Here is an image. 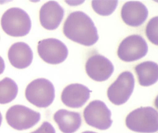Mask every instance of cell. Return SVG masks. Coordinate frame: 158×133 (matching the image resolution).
<instances>
[{
	"label": "cell",
	"instance_id": "8",
	"mask_svg": "<svg viewBox=\"0 0 158 133\" xmlns=\"http://www.w3.org/2000/svg\"><path fill=\"white\" fill-rule=\"evenodd\" d=\"M38 53L40 58L50 64H58L65 61L68 54L65 44L60 40L54 38L40 41Z\"/></svg>",
	"mask_w": 158,
	"mask_h": 133
},
{
	"label": "cell",
	"instance_id": "16",
	"mask_svg": "<svg viewBox=\"0 0 158 133\" xmlns=\"http://www.w3.org/2000/svg\"><path fill=\"white\" fill-rule=\"evenodd\" d=\"M139 83L143 87H148L157 82L158 79V66L151 61L143 62L135 67Z\"/></svg>",
	"mask_w": 158,
	"mask_h": 133
},
{
	"label": "cell",
	"instance_id": "9",
	"mask_svg": "<svg viewBox=\"0 0 158 133\" xmlns=\"http://www.w3.org/2000/svg\"><path fill=\"white\" fill-rule=\"evenodd\" d=\"M148 51V45L144 38L139 35H132L124 39L117 51L122 61L131 62L143 58Z\"/></svg>",
	"mask_w": 158,
	"mask_h": 133
},
{
	"label": "cell",
	"instance_id": "11",
	"mask_svg": "<svg viewBox=\"0 0 158 133\" xmlns=\"http://www.w3.org/2000/svg\"><path fill=\"white\" fill-rule=\"evenodd\" d=\"M91 92L87 87L82 84H70L64 89L61 99L63 103L67 107L79 108L88 100Z\"/></svg>",
	"mask_w": 158,
	"mask_h": 133
},
{
	"label": "cell",
	"instance_id": "4",
	"mask_svg": "<svg viewBox=\"0 0 158 133\" xmlns=\"http://www.w3.org/2000/svg\"><path fill=\"white\" fill-rule=\"evenodd\" d=\"M25 96L29 102L39 108H47L55 99V88L50 80L38 78L30 82L25 90Z\"/></svg>",
	"mask_w": 158,
	"mask_h": 133
},
{
	"label": "cell",
	"instance_id": "21",
	"mask_svg": "<svg viewBox=\"0 0 158 133\" xmlns=\"http://www.w3.org/2000/svg\"><path fill=\"white\" fill-rule=\"evenodd\" d=\"M5 68V62L3 58L0 56V75H1L4 72Z\"/></svg>",
	"mask_w": 158,
	"mask_h": 133
},
{
	"label": "cell",
	"instance_id": "15",
	"mask_svg": "<svg viewBox=\"0 0 158 133\" xmlns=\"http://www.w3.org/2000/svg\"><path fill=\"white\" fill-rule=\"evenodd\" d=\"M53 119L59 129L63 133H75L82 123V118L79 113L65 109H60L56 111L53 115Z\"/></svg>",
	"mask_w": 158,
	"mask_h": 133
},
{
	"label": "cell",
	"instance_id": "5",
	"mask_svg": "<svg viewBox=\"0 0 158 133\" xmlns=\"http://www.w3.org/2000/svg\"><path fill=\"white\" fill-rule=\"evenodd\" d=\"M40 113L20 104L12 106L6 114L8 124L19 131L32 128L40 121Z\"/></svg>",
	"mask_w": 158,
	"mask_h": 133
},
{
	"label": "cell",
	"instance_id": "3",
	"mask_svg": "<svg viewBox=\"0 0 158 133\" xmlns=\"http://www.w3.org/2000/svg\"><path fill=\"white\" fill-rule=\"evenodd\" d=\"M127 128L134 132L153 133L158 130V113L152 107H141L128 114L126 118Z\"/></svg>",
	"mask_w": 158,
	"mask_h": 133
},
{
	"label": "cell",
	"instance_id": "14",
	"mask_svg": "<svg viewBox=\"0 0 158 133\" xmlns=\"http://www.w3.org/2000/svg\"><path fill=\"white\" fill-rule=\"evenodd\" d=\"M8 58L13 66L18 69H24L33 62V51L25 42H15L9 49Z\"/></svg>",
	"mask_w": 158,
	"mask_h": 133
},
{
	"label": "cell",
	"instance_id": "22",
	"mask_svg": "<svg viewBox=\"0 0 158 133\" xmlns=\"http://www.w3.org/2000/svg\"><path fill=\"white\" fill-rule=\"evenodd\" d=\"M2 115L1 113L0 112V127L1 126L2 123Z\"/></svg>",
	"mask_w": 158,
	"mask_h": 133
},
{
	"label": "cell",
	"instance_id": "19",
	"mask_svg": "<svg viewBox=\"0 0 158 133\" xmlns=\"http://www.w3.org/2000/svg\"><path fill=\"white\" fill-rule=\"evenodd\" d=\"M158 16L152 18L147 25L146 33L148 39L152 43L158 45Z\"/></svg>",
	"mask_w": 158,
	"mask_h": 133
},
{
	"label": "cell",
	"instance_id": "23",
	"mask_svg": "<svg viewBox=\"0 0 158 133\" xmlns=\"http://www.w3.org/2000/svg\"><path fill=\"white\" fill-rule=\"evenodd\" d=\"M82 133H96V132H93V131H85V132H83Z\"/></svg>",
	"mask_w": 158,
	"mask_h": 133
},
{
	"label": "cell",
	"instance_id": "6",
	"mask_svg": "<svg viewBox=\"0 0 158 133\" xmlns=\"http://www.w3.org/2000/svg\"><path fill=\"white\" fill-rule=\"evenodd\" d=\"M135 84V78L132 73L129 71L123 72L109 87L107 91L108 99L115 105L124 104L130 98Z\"/></svg>",
	"mask_w": 158,
	"mask_h": 133
},
{
	"label": "cell",
	"instance_id": "1",
	"mask_svg": "<svg viewBox=\"0 0 158 133\" xmlns=\"http://www.w3.org/2000/svg\"><path fill=\"white\" fill-rule=\"evenodd\" d=\"M63 32L69 39L86 46L94 45L99 39L94 22L82 11H75L68 15L64 24Z\"/></svg>",
	"mask_w": 158,
	"mask_h": 133
},
{
	"label": "cell",
	"instance_id": "2",
	"mask_svg": "<svg viewBox=\"0 0 158 133\" xmlns=\"http://www.w3.org/2000/svg\"><path fill=\"white\" fill-rule=\"evenodd\" d=\"M2 28L9 36L23 37L30 32L32 22L29 15L19 7H11L2 15Z\"/></svg>",
	"mask_w": 158,
	"mask_h": 133
},
{
	"label": "cell",
	"instance_id": "18",
	"mask_svg": "<svg viewBox=\"0 0 158 133\" xmlns=\"http://www.w3.org/2000/svg\"><path fill=\"white\" fill-rule=\"evenodd\" d=\"M118 1H92L93 10L97 14L102 16H109L116 9Z\"/></svg>",
	"mask_w": 158,
	"mask_h": 133
},
{
	"label": "cell",
	"instance_id": "10",
	"mask_svg": "<svg viewBox=\"0 0 158 133\" xmlns=\"http://www.w3.org/2000/svg\"><path fill=\"white\" fill-rule=\"evenodd\" d=\"M85 70L91 79L102 82L107 80L111 76L114 67L108 58L100 54H94L88 59Z\"/></svg>",
	"mask_w": 158,
	"mask_h": 133
},
{
	"label": "cell",
	"instance_id": "13",
	"mask_svg": "<svg viewBox=\"0 0 158 133\" xmlns=\"http://www.w3.org/2000/svg\"><path fill=\"white\" fill-rule=\"evenodd\" d=\"M148 11L145 5L139 1H129L122 7L121 17L128 26L138 27L147 19Z\"/></svg>",
	"mask_w": 158,
	"mask_h": 133
},
{
	"label": "cell",
	"instance_id": "7",
	"mask_svg": "<svg viewBox=\"0 0 158 133\" xmlns=\"http://www.w3.org/2000/svg\"><path fill=\"white\" fill-rule=\"evenodd\" d=\"M111 112L103 102L95 100L89 103L84 111V117L89 125L100 130L110 127L113 123Z\"/></svg>",
	"mask_w": 158,
	"mask_h": 133
},
{
	"label": "cell",
	"instance_id": "12",
	"mask_svg": "<svg viewBox=\"0 0 158 133\" xmlns=\"http://www.w3.org/2000/svg\"><path fill=\"white\" fill-rule=\"evenodd\" d=\"M64 8L56 1L44 4L40 11L41 26L48 30H54L59 27L64 16Z\"/></svg>",
	"mask_w": 158,
	"mask_h": 133
},
{
	"label": "cell",
	"instance_id": "20",
	"mask_svg": "<svg viewBox=\"0 0 158 133\" xmlns=\"http://www.w3.org/2000/svg\"><path fill=\"white\" fill-rule=\"evenodd\" d=\"M30 133H56V131L50 123L44 122L39 128Z\"/></svg>",
	"mask_w": 158,
	"mask_h": 133
},
{
	"label": "cell",
	"instance_id": "17",
	"mask_svg": "<svg viewBox=\"0 0 158 133\" xmlns=\"http://www.w3.org/2000/svg\"><path fill=\"white\" fill-rule=\"evenodd\" d=\"M18 92V85L10 78L0 81V104L10 103L16 98Z\"/></svg>",
	"mask_w": 158,
	"mask_h": 133
}]
</instances>
